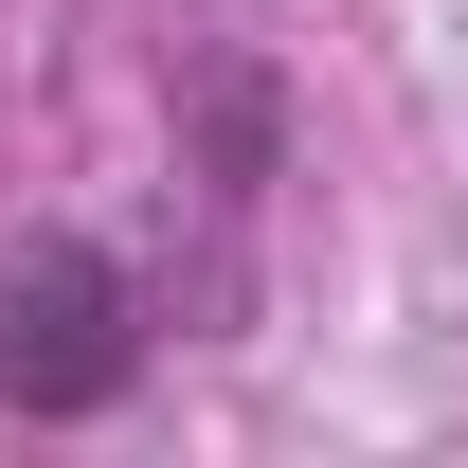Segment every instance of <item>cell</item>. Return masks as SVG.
Returning a JSON list of instances; mask_svg holds the SVG:
<instances>
[{"label":"cell","instance_id":"obj_2","mask_svg":"<svg viewBox=\"0 0 468 468\" xmlns=\"http://www.w3.org/2000/svg\"><path fill=\"white\" fill-rule=\"evenodd\" d=\"M198 163H217V198H252V180L289 163V90H271L252 55H217V72H198Z\"/></svg>","mask_w":468,"mask_h":468},{"label":"cell","instance_id":"obj_1","mask_svg":"<svg viewBox=\"0 0 468 468\" xmlns=\"http://www.w3.org/2000/svg\"><path fill=\"white\" fill-rule=\"evenodd\" d=\"M0 397H18V414H55V432L144 397V289H126V252L37 234V252L0 271Z\"/></svg>","mask_w":468,"mask_h":468}]
</instances>
